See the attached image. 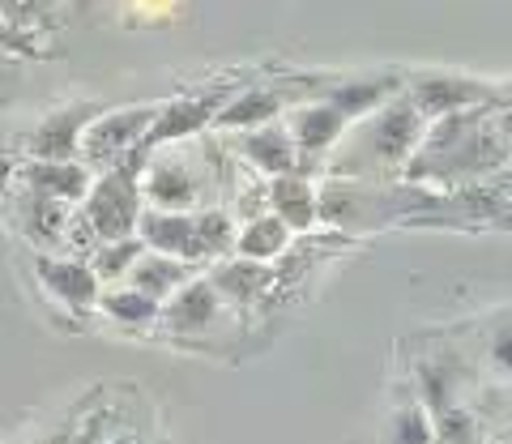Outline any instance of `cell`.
Listing matches in <instances>:
<instances>
[{
	"mask_svg": "<svg viewBox=\"0 0 512 444\" xmlns=\"http://www.w3.org/2000/svg\"><path fill=\"white\" fill-rule=\"evenodd\" d=\"M141 184L133 163H116L103 171V180H90V193L82 197V218L99 240H120V235H137L141 218Z\"/></svg>",
	"mask_w": 512,
	"mask_h": 444,
	"instance_id": "obj_1",
	"label": "cell"
},
{
	"mask_svg": "<svg viewBox=\"0 0 512 444\" xmlns=\"http://www.w3.org/2000/svg\"><path fill=\"white\" fill-rule=\"evenodd\" d=\"M158 107H116V111H99L86 133H82V154L94 167H116L128 158H141V141H146L150 124H154Z\"/></svg>",
	"mask_w": 512,
	"mask_h": 444,
	"instance_id": "obj_2",
	"label": "cell"
},
{
	"mask_svg": "<svg viewBox=\"0 0 512 444\" xmlns=\"http://www.w3.org/2000/svg\"><path fill=\"white\" fill-rule=\"evenodd\" d=\"M419 133H423V111L414 107L406 94V99H389L384 107L372 111V120H367L359 133V150L389 167V163L410 158V150L419 146Z\"/></svg>",
	"mask_w": 512,
	"mask_h": 444,
	"instance_id": "obj_3",
	"label": "cell"
},
{
	"mask_svg": "<svg viewBox=\"0 0 512 444\" xmlns=\"http://www.w3.org/2000/svg\"><path fill=\"white\" fill-rule=\"evenodd\" d=\"M137 235L150 252H167V257L180 261H205L201 252V214L192 210H158V205H146L137 218Z\"/></svg>",
	"mask_w": 512,
	"mask_h": 444,
	"instance_id": "obj_4",
	"label": "cell"
},
{
	"mask_svg": "<svg viewBox=\"0 0 512 444\" xmlns=\"http://www.w3.org/2000/svg\"><path fill=\"white\" fill-rule=\"evenodd\" d=\"M35 274L43 282V291L52 295L60 308H69V312L99 308L103 282L90 269V261H82V257H47V252H39V257H35Z\"/></svg>",
	"mask_w": 512,
	"mask_h": 444,
	"instance_id": "obj_5",
	"label": "cell"
},
{
	"mask_svg": "<svg viewBox=\"0 0 512 444\" xmlns=\"http://www.w3.org/2000/svg\"><path fill=\"white\" fill-rule=\"evenodd\" d=\"M141 197L158 210H192L201 197V184L180 154H154L141 171Z\"/></svg>",
	"mask_w": 512,
	"mask_h": 444,
	"instance_id": "obj_6",
	"label": "cell"
},
{
	"mask_svg": "<svg viewBox=\"0 0 512 444\" xmlns=\"http://www.w3.org/2000/svg\"><path fill=\"white\" fill-rule=\"evenodd\" d=\"M222 103H227L222 94H210V99H175V103H163V107L154 111V124H150L146 141H141V154L163 150V146H171V141H184V137H192L197 129H205V124L218 116Z\"/></svg>",
	"mask_w": 512,
	"mask_h": 444,
	"instance_id": "obj_7",
	"label": "cell"
},
{
	"mask_svg": "<svg viewBox=\"0 0 512 444\" xmlns=\"http://www.w3.org/2000/svg\"><path fill=\"white\" fill-rule=\"evenodd\" d=\"M94 116H99V107H86V103H73V107H60L52 116H43V124L30 133V154L35 158H77L82 133Z\"/></svg>",
	"mask_w": 512,
	"mask_h": 444,
	"instance_id": "obj_8",
	"label": "cell"
},
{
	"mask_svg": "<svg viewBox=\"0 0 512 444\" xmlns=\"http://www.w3.org/2000/svg\"><path fill=\"white\" fill-rule=\"evenodd\" d=\"M218 312H222V295L210 278H188L180 291L167 295L163 299V321L167 329L175 333H201L205 325H214L218 321Z\"/></svg>",
	"mask_w": 512,
	"mask_h": 444,
	"instance_id": "obj_9",
	"label": "cell"
},
{
	"mask_svg": "<svg viewBox=\"0 0 512 444\" xmlns=\"http://www.w3.org/2000/svg\"><path fill=\"white\" fill-rule=\"evenodd\" d=\"M22 184L30 193H43V197L73 205L90 193V171L77 163V158H30L22 167Z\"/></svg>",
	"mask_w": 512,
	"mask_h": 444,
	"instance_id": "obj_10",
	"label": "cell"
},
{
	"mask_svg": "<svg viewBox=\"0 0 512 444\" xmlns=\"http://www.w3.org/2000/svg\"><path fill=\"white\" fill-rule=\"evenodd\" d=\"M346 124L350 120L338 107H333L329 99H320V103H299L291 111V120H286V133L295 137L299 158H312V154H325L333 141L346 133Z\"/></svg>",
	"mask_w": 512,
	"mask_h": 444,
	"instance_id": "obj_11",
	"label": "cell"
},
{
	"mask_svg": "<svg viewBox=\"0 0 512 444\" xmlns=\"http://www.w3.org/2000/svg\"><path fill=\"white\" fill-rule=\"evenodd\" d=\"M239 154L248 158V163L261 171V176H286V171H295L299 167V146H295V137L278 129L274 120L261 124V129H244V137H239Z\"/></svg>",
	"mask_w": 512,
	"mask_h": 444,
	"instance_id": "obj_12",
	"label": "cell"
},
{
	"mask_svg": "<svg viewBox=\"0 0 512 444\" xmlns=\"http://www.w3.org/2000/svg\"><path fill=\"white\" fill-rule=\"evenodd\" d=\"M483 86L478 82H466V77H444V73H431V77H419L410 86V103L423 111V116H457V111L474 107L483 99Z\"/></svg>",
	"mask_w": 512,
	"mask_h": 444,
	"instance_id": "obj_13",
	"label": "cell"
},
{
	"mask_svg": "<svg viewBox=\"0 0 512 444\" xmlns=\"http://www.w3.org/2000/svg\"><path fill=\"white\" fill-rule=\"evenodd\" d=\"M18 227L30 244H39V248H56L64 244V227H69V205L56 201V197H43V193H26L18 197Z\"/></svg>",
	"mask_w": 512,
	"mask_h": 444,
	"instance_id": "obj_14",
	"label": "cell"
},
{
	"mask_svg": "<svg viewBox=\"0 0 512 444\" xmlns=\"http://www.w3.org/2000/svg\"><path fill=\"white\" fill-rule=\"evenodd\" d=\"M269 205L274 214L286 222L291 231H308L316 214H320V201H316V188L299 176V171H286V176L269 180Z\"/></svg>",
	"mask_w": 512,
	"mask_h": 444,
	"instance_id": "obj_15",
	"label": "cell"
},
{
	"mask_svg": "<svg viewBox=\"0 0 512 444\" xmlns=\"http://www.w3.org/2000/svg\"><path fill=\"white\" fill-rule=\"evenodd\" d=\"M192 278V269H188V261H180V257H167V252H141L137 257V265L128 269V287H137V291H146V295H154L158 304H163L167 295H175L184 287V282Z\"/></svg>",
	"mask_w": 512,
	"mask_h": 444,
	"instance_id": "obj_16",
	"label": "cell"
},
{
	"mask_svg": "<svg viewBox=\"0 0 512 444\" xmlns=\"http://www.w3.org/2000/svg\"><path fill=\"white\" fill-rule=\"evenodd\" d=\"M397 90H402V77H355V82L333 86L325 99L338 107L346 120H363V116H372L376 107L389 103Z\"/></svg>",
	"mask_w": 512,
	"mask_h": 444,
	"instance_id": "obj_17",
	"label": "cell"
},
{
	"mask_svg": "<svg viewBox=\"0 0 512 444\" xmlns=\"http://www.w3.org/2000/svg\"><path fill=\"white\" fill-rule=\"evenodd\" d=\"M282 94L278 90H244V94H235V99H227L218 107V116H214V124L218 129H261V124H269L282 111Z\"/></svg>",
	"mask_w": 512,
	"mask_h": 444,
	"instance_id": "obj_18",
	"label": "cell"
},
{
	"mask_svg": "<svg viewBox=\"0 0 512 444\" xmlns=\"http://www.w3.org/2000/svg\"><path fill=\"white\" fill-rule=\"evenodd\" d=\"M210 282L218 287L222 299H231V304H252V299L269 287V269H265V261L235 257V261H218Z\"/></svg>",
	"mask_w": 512,
	"mask_h": 444,
	"instance_id": "obj_19",
	"label": "cell"
},
{
	"mask_svg": "<svg viewBox=\"0 0 512 444\" xmlns=\"http://www.w3.org/2000/svg\"><path fill=\"white\" fill-rule=\"evenodd\" d=\"M286 244H291V227H286L274 210L248 218L244 227L235 231V252L239 257H252V261H274L278 252H286Z\"/></svg>",
	"mask_w": 512,
	"mask_h": 444,
	"instance_id": "obj_20",
	"label": "cell"
},
{
	"mask_svg": "<svg viewBox=\"0 0 512 444\" xmlns=\"http://www.w3.org/2000/svg\"><path fill=\"white\" fill-rule=\"evenodd\" d=\"M99 308H103V316H111V321L124 325V329H146V325L158 321V312H163V304H158L154 295L128 287V282L116 287V291H103Z\"/></svg>",
	"mask_w": 512,
	"mask_h": 444,
	"instance_id": "obj_21",
	"label": "cell"
},
{
	"mask_svg": "<svg viewBox=\"0 0 512 444\" xmlns=\"http://www.w3.org/2000/svg\"><path fill=\"white\" fill-rule=\"evenodd\" d=\"M146 252L141 235H120V240H99L90 252V269L99 274V282H120L128 278V269L137 265V257Z\"/></svg>",
	"mask_w": 512,
	"mask_h": 444,
	"instance_id": "obj_22",
	"label": "cell"
},
{
	"mask_svg": "<svg viewBox=\"0 0 512 444\" xmlns=\"http://www.w3.org/2000/svg\"><path fill=\"white\" fill-rule=\"evenodd\" d=\"M389 444H431V419L423 415V406H402L393 415Z\"/></svg>",
	"mask_w": 512,
	"mask_h": 444,
	"instance_id": "obj_23",
	"label": "cell"
},
{
	"mask_svg": "<svg viewBox=\"0 0 512 444\" xmlns=\"http://www.w3.org/2000/svg\"><path fill=\"white\" fill-rule=\"evenodd\" d=\"M491 368L512 376V316L495 325V333H491Z\"/></svg>",
	"mask_w": 512,
	"mask_h": 444,
	"instance_id": "obj_24",
	"label": "cell"
},
{
	"mask_svg": "<svg viewBox=\"0 0 512 444\" xmlns=\"http://www.w3.org/2000/svg\"><path fill=\"white\" fill-rule=\"evenodd\" d=\"M69 444H103V427H99V415L86 419L77 432H69Z\"/></svg>",
	"mask_w": 512,
	"mask_h": 444,
	"instance_id": "obj_25",
	"label": "cell"
},
{
	"mask_svg": "<svg viewBox=\"0 0 512 444\" xmlns=\"http://www.w3.org/2000/svg\"><path fill=\"white\" fill-rule=\"evenodd\" d=\"M500 133H504V137H512V107H504V111H500Z\"/></svg>",
	"mask_w": 512,
	"mask_h": 444,
	"instance_id": "obj_26",
	"label": "cell"
},
{
	"mask_svg": "<svg viewBox=\"0 0 512 444\" xmlns=\"http://www.w3.org/2000/svg\"><path fill=\"white\" fill-rule=\"evenodd\" d=\"M107 444H146V440H141V436H133V432H120V436H111Z\"/></svg>",
	"mask_w": 512,
	"mask_h": 444,
	"instance_id": "obj_27",
	"label": "cell"
},
{
	"mask_svg": "<svg viewBox=\"0 0 512 444\" xmlns=\"http://www.w3.org/2000/svg\"><path fill=\"white\" fill-rule=\"evenodd\" d=\"M35 444H69V432H52V436H43V440H35Z\"/></svg>",
	"mask_w": 512,
	"mask_h": 444,
	"instance_id": "obj_28",
	"label": "cell"
},
{
	"mask_svg": "<svg viewBox=\"0 0 512 444\" xmlns=\"http://www.w3.org/2000/svg\"><path fill=\"white\" fill-rule=\"evenodd\" d=\"M508 444H512V427H508Z\"/></svg>",
	"mask_w": 512,
	"mask_h": 444,
	"instance_id": "obj_29",
	"label": "cell"
}]
</instances>
